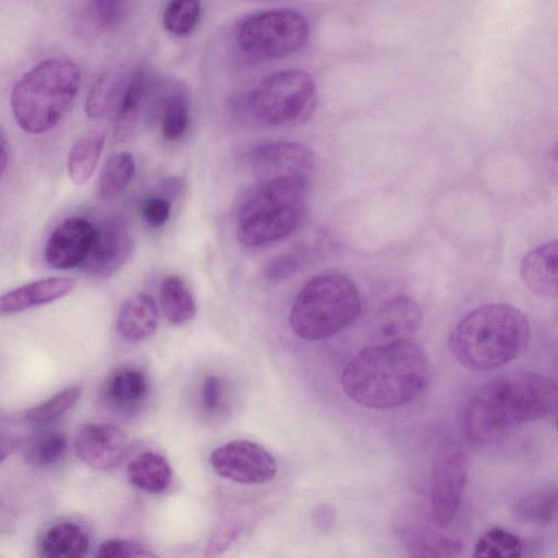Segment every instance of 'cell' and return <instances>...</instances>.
Masks as SVG:
<instances>
[{"mask_svg": "<svg viewBox=\"0 0 558 558\" xmlns=\"http://www.w3.org/2000/svg\"><path fill=\"white\" fill-rule=\"evenodd\" d=\"M421 318V308L415 301L404 295L397 296L380 308L377 330L386 341L409 339L417 329Z\"/></svg>", "mask_w": 558, "mask_h": 558, "instance_id": "19", "label": "cell"}, {"mask_svg": "<svg viewBox=\"0 0 558 558\" xmlns=\"http://www.w3.org/2000/svg\"><path fill=\"white\" fill-rule=\"evenodd\" d=\"M97 557L101 558H130L156 557L157 555L142 544L121 538L107 539L98 547Z\"/></svg>", "mask_w": 558, "mask_h": 558, "instance_id": "34", "label": "cell"}, {"mask_svg": "<svg viewBox=\"0 0 558 558\" xmlns=\"http://www.w3.org/2000/svg\"><path fill=\"white\" fill-rule=\"evenodd\" d=\"M202 408L207 413H216L223 403V383L215 375L207 376L201 388Z\"/></svg>", "mask_w": 558, "mask_h": 558, "instance_id": "38", "label": "cell"}, {"mask_svg": "<svg viewBox=\"0 0 558 558\" xmlns=\"http://www.w3.org/2000/svg\"><path fill=\"white\" fill-rule=\"evenodd\" d=\"M106 134L95 132L80 137L70 148L66 171L76 185L85 184L94 174L105 147Z\"/></svg>", "mask_w": 558, "mask_h": 558, "instance_id": "25", "label": "cell"}, {"mask_svg": "<svg viewBox=\"0 0 558 558\" xmlns=\"http://www.w3.org/2000/svg\"><path fill=\"white\" fill-rule=\"evenodd\" d=\"M159 304L167 320L181 326L192 320L197 306L186 282L178 275L167 276L159 287Z\"/></svg>", "mask_w": 558, "mask_h": 558, "instance_id": "23", "label": "cell"}, {"mask_svg": "<svg viewBox=\"0 0 558 558\" xmlns=\"http://www.w3.org/2000/svg\"><path fill=\"white\" fill-rule=\"evenodd\" d=\"M233 37L238 49L248 58L278 59L306 44L310 23L294 10L260 11L239 21Z\"/></svg>", "mask_w": 558, "mask_h": 558, "instance_id": "8", "label": "cell"}, {"mask_svg": "<svg viewBox=\"0 0 558 558\" xmlns=\"http://www.w3.org/2000/svg\"><path fill=\"white\" fill-rule=\"evenodd\" d=\"M159 323L155 300L141 292L123 302L117 316V331L128 342H140L151 337Z\"/></svg>", "mask_w": 558, "mask_h": 558, "instance_id": "18", "label": "cell"}, {"mask_svg": "<svg viewBox=\"0 0 558 558\" xmlns=\"http://www.w3.org/2000/svg\"><path fill=\"white\" fill-rule=\"evenodd\" d=\"M155 110L165 140H180L190 125V101L185 88L175 81L162 83L157 88Z\"/></svg>", "mask_w": 558, "mask_h": 558, "instance_id": "17", "label": "cell"}, {"mask_svg": "<svg viewBox=\"0 0 558 558\" xmlns=\"http://www.w3.org/2000/svg\"><path fill=\"white\" fill-rule=\"evenodd\" d=\"M210 465L220 476L241 484H263L277 473L272 456L251 440H232L217 447L210 454Z\"/></svg>", "mask_w": 558, "mask_h": 558, "instance_id": "11", "label": "cell"}, {"mask_svg": "<svg viewBox=\"0 0 558 558\" xmlns=\"http://www.w3.org/2000/svg\"><path fill=\"white\" fill-rule=\"evenodd\" d=\"M76 281L69 277H49L35 280L4 293L0 298V313L10 315L49 304L71 293Z\"/></svg>", "mask_w": 558, "mask_h": 558, "instance_id": "16", "label": "cell"}, {"mask_svg": "<svg viewBox=\"0 0 558 558\" xmlns=\"http://www.w3.org/2000/svg\"><path fill=\"white\" fill-rule=\"evenodd\" d=\"M549 162L553 171L558 175V142L550 148Z\"/></svg>", "mask_w": 558, "mask_h": 558, "instance_id": "42", "label": "cell"}, {"mask_svg": "<svg viewBox=\"0 0 558 558\" xmlns=\"http://www.w3.org/2000/svg\"><path fill=\"white\" fill-rule=\"evenodd\" d=\"M129 449L126 434L109 423H88L80 428L75 439L78 459L94 470L118 466Z\"/></svg>", "mask_w": 558, "mask_h": 558, "instance_id": "13", "label": "cell"}, {"mask_svg": "<svg viewBox=\"0 0 558 558\" xmlns=\"http://www.w3.org/2000/svg\"><path fill=\"white\" fill-rule=\"evenodd\" d=\"M468 452L450 446L438 453L430 474L432 512L440 527L450 525L458 513L469 472Z\"/></svg>", "mask_w": 558, "mask_h": 558, "instance_id": "9", "label": "cell"}, {"mask_svg": "<svg viewBox=\"0 0 558 558\" xmlns=\"http://www.w3.org/2000/svg\"><path fill=\"white\" fill-rule=\"evenodd\" d=\"M129 481L147 493L165 492L172 481V468L161 454L146 451L134 457L128 464Z\"/></svg>", "mask_w": 558, "mask_h": 558, "instance_id": "22", "label": "cell"}, {"mask_svg": "<svg viewBox=\"0 0 558 558\" xmlns=\"http://www.w3.org/2000/svg\"><path fill=\"white\" fill-rule=\"evenodd\" d=\"M135 248L126 223L118 218L106 219L96 227L93 245L81 267L95 279L110 278L132 259Z\"/></svg>", "mask_w": 558, "mask_h": 558, "instance_id": "12", "label": "cell"}, {"mask_svg": "<svg viewBox=\"0 0 558 558\" xmlns=\"http://www.w3.org/2000/svg\"><path fill=\"white\" fill-rule=\"evenodd\" d=\"M136 163L129 151L116 153L106 160L97 182V195L109 199L120 194L134 179Z\"/></svg>", "mask_w": 558, "mask_h": 558, "instance_id": "29", "label": "cell"}, {"mask_svg": "<svg viewBox=\"0 0 558 558\" xmlns=\"http://www.w3.org/2000/svg\"><path fill=\"white\" fill-rule=\"evenodd\" d=\"M521 538L502 527L486 531L476 542L473 556L476 558H517L522 555Z\"/></svg>", "mask_w": 558, "mask_h": 558, "instance_id": "30", "label": "cell"}, {"mask_svg": "<svg viewBox=\"0 0 558 558\" xmlns=\"http://www.w3.org/2000/svg\"><path fill=\"white\" fill-rule=\"evenodd\" d=\"M513 510L523 522L550 524L558 518V486H545L523 493L515 499Z\"/></svg>", "mask_w": 558, "mask_h": 558, "instance_id": "26", "label": "cell"}, {"mask_svg": "<svg viewBox=\"0 0 558 558\" xmlns=\"http://www.w3.org/2000/svg\"><path fill=\"white\" fill-rule=\"evenodd\" d=\"M520 278L534 294L558 299V239L539 244L523 256Z\"/></svg>", "mask_w": 558, "mask_h": 558, "instance_id": "15", "label": "cell"}, {"mask_svg": "<svg viewBox=\"0 0 558 558\" xmlns=\"http://www.w3.org/2000/svg\"><path fill=\"white\" fill-rule=\"evenodd\" d=\"M81 386H71L54 395L46 402L27 410L23 417L32 422H48L69 411L82 396Z\"/></svg>", "mask_w": 558, "mask_h": 558, "instance_id": "33", "label": "cell"}, {"mask_svg": "<svg viewBox=\"0 0 558 558\" xmlns=\"http://www.w3.org/2000/svg\"><path fill=\"white\" fill-rule=\"evenodd\" d=\"M556 411V380L539 373L514 372L492 379L471 397L463 426L471 442L487 445Z\"/></svg>", "mask_w": 558, "mask_h": 558, "instance_id": "1", "label": "cell"}, {"mask_svg": "<svg viewBox=\"0 0 558 558\" xmlns=\"http://www.w3.org/2000/svg\"><path fill=\"white\" fill-rule=\"evenodd\" d=\"M95 21L101 27H113L124 16L126 0H88Z\"/></svg>", "mask_w": 558, "mask_h": 558, "instance_id": "35", "label": "cell"}, {"mask_svg": "<svg viewBox=\"0 0 558 558\" xmlns=\"http://www.w3.org/2000/svg\"><path fill=\"white\" fill-rule=\"evenodd\" d=\"M428 376L423 348L399 339L361 350L345 365L341 386L355 403L376 410L404 405L415 399Z\"/></svg>", "mask_w": 558, "mask_h": 558, "instance_id": "2", "label": "cell"}, {"mask_svg": "<svg viewBox=\"0 0 558 558\" xmlns=\"http://www.w3.org/2000/svg\"><path fill=\"white\" fill-rule=\"evenodd\" d=\"M88 548L89 536L85 529L69 521L50 526L39 542L41 555L49 558L82 557Z\"/></svg>", "mask_w": 558, "mask_h": 558, "instance_id": "20", "label": "cell"}, {"mask_svg": "<svg viewBox=\"0 0 558 558\" xmlns=\"http://www.w3.org/2000/svg\"><path fill=\"white\" fill-rule=\"evenodd\" d=\"M360 292L348 277L323 274L308 280L291 307L289 324L300 338L310 341L332 337L360 315Z\"/></svg>", "mask_w": 558, "mask_h": 558, "instance_id": "6", "label": "cell"}, {"mask_svg": "<svg viewBox=\"0 0 558 558\" xmlns=\"http://www.w3.org/2000/svg\"><path fill=\"white\" fill-rule=\"evenodd\" d=\"M148 392L144 372L137 367L117 369L106 381L105 396L116 407L132 408L142 402Z\"/></svg>", "mask_w": 558, "mask_h": 558, "instance_id": "27", "label": "cell"}, {"mask_svg": "<svg viewBox=\"0 0 558 558\" xmlns=\"http://www.w3.org/2000/svg\"><path fill=\"white\" fill-rule=\"evenodd\" d=\"M401 534L409 550L417 557H450L462 548L458 538L426 527H403Z\"/></svg>", "mask_w": 558, "mask_h": 558, "instance_id": "28", "label": "cell"}, {"mask_svg": "<svg viewBox=\"0 0 558 558\" xmlns=\"http://www.w3.org/2000/svg\"><path fill=\"white\" fill-rule=\"evenodd\" d=\"M247 159L255 181L296 180L310 184L315 169L312 150L295 142L264 143L253 148Z\"/></svg>", "mask_w": 558, "mask_h": 558, "instance_id": "10", "label": "cell"}, {"mask_svg": "<svg viewBox=\"0 0 558 558\" xmlns=\"http://www.w3.org/2000/svg\"><path fill=\"white\" fill-rule=\"evenodd\" d=\"M96 227L86 218L70 217L49 235L45 245V260L54 269L82 266L93 245Z\"/></svg>", "mask_w": 558, "mask_h": 558, "instance_id": "14", "label": "cell"}, {"mask_svg": "<svg viewBox=\"0 0 558 558\" xmlns=\"http://www.w3.org/2000/svg\"><path fill=\"white\" fill-rule=\"evenodd\" d=\"M171 210V201L160 194L147 197L141 207L144 222L155 229L163 227L168 222Z\"/></svg>", "mask_w": 558, "mask_h": 558, "instance_id": "36", "label": "cell"}, {"mask_svg": "<svg viewBox=\"0 0 558 558\" xmlns=\"http://www.w3.org/2000/svg\"><path fill=\"white\" fill-rule=\"evenodd\" d=\"M184 189V180L180 177H171L165 179L160 185V195L167 197L171 202L181 195Z\"/></svg>", "mask_w": 558, "mask_h": 558, "instance_id": "40", "label": "cell"}, {"mask_svg": "<svg viewBox=\"0 0 558 558\" xmlns=\"http://www.w3.org/2000/svg\"><path fill=\"white\" fill-rule=\"evenodd\" d=\"M199 16V0H170L162 14V24L170 34L186 36L196 27Z\"/></svg>", "mask_w": 558, "mask_h": 558, "instance_id": "31", "label": "cell"}, {"mask_svg": "<svg viewBox=\"0 0 558 558\" xmlns=\"http://www.w3.org/2000/svg\"><path fill=\"white\" fill-rule=\"evenodd\" d=\"M308 183L296 180L255 181L235 213V233L246 247L287 238L300 226Z\"/></svg>", "mask_w": 558, "mask_h": 558, "instance_id": "5", "label": "cell"}, {"mask_svg": "<svg viewBox=\"0 0 558 558\" xmlns=\"http://www.w3.org/2000/svg\"><path fill=\"white\" fill-rule=\"evenodd\" d=\"M530 322L519 308L488 303L469 312L450 336V349L464 367L486 372L515 360L526 348Z\"/></svg>", "mask_w": 558, "mask_h": 558, "instance_id": "3", "label": "cell"}, {"mask_svg": "<svg viewBox=\"0 0 558 558\" xmlns=\"http://www.w3.org/2000/svg\"><path fill=\"white\" fill-rule=\"evenodd\" d=\"M10 160V145L9 141L5 137L4 131L1 130L0 133V173L1 177L4 175Z\"/></svg>", "mask_w": 558, "mask_h": 558, "instance_id": "41", "label": "cell"}, {"mask_svg": "<svg viewBox=\"0 0 558 558\" xmlns=\"http://www.w3.org/2000/svg\"><path fill=\"white\" fill-rule=\"evenodd\" d=\"M146 84V73L143 69H135L130 74L125 92L114 112L112 138L116 143L126 142L135 133Z\"/></svg>", "mask_w": 558, "mask_h": 558, "instance_id": "21", "label": "cell"}, {"mask_svg": "<svg viewBox=\"0 0 558 558\" xmlns=\"http://www.w3.org/2000/svg\"><path fill=\"white\" fill-rule=\"evenodd\" d=\"M66 447L68 438L62 432H47L28 445L25 459L34 466L50 465L63 457Z\"/></svg>", "mask_w": 558, "mask_h": 558, "instance_id": "32", "label": "cell"}, {"mask_svg": "<svg viewBox=\"0 0 558 558\" xmlns=\"http://www.w3.org/2000/svg\"><path fill=\"white\" fill-rule=\"evenodd\" d=\"M300 251H288L270 259L265 268V275L269 280H284L299 269L301 264Z\"/></svg>", "mask_w": 558, "mask_h": 558, "instance_id": "37", "label": "cell"}, {"mask_svg": "<svg viewBox=\"0 0 558 558\" xmlns=\"http://www.w3.org/2000/svg\"><path fill=\"white\" fill-rule=\"evenodd\" d=\"M316 104V85L302 70H284L262 80L244 98L252 119L270 126L305 121Z\"/></svg>", "mask_w": 558, "mask_h": 558, "instance_id": "7", "label": "cell"}, {"mask_svg": "<svg viewBox=\"0 0 558 558\" xmlns=\"http://www.w3.org/2000/svg\"><path fill=\"white\" fill-rule=\"evenodd\" d=\"M240 533L235 524L222 525L213 534L205 548L206 555L216 556L226 550Z\"/></svg>", "mask_w": 558, "mask_h": 558, "instance_id": "39", "label": "cell"}, {"mask_svg": "<svg viewBox=\"0 0 558 558\" xmlns=\"http://www.w3.org/2000/svg\"><path fill=\"white\" fill-rule=\"evenodd\" d=\"M80 68L59 58L43 60L14 84L10 106L14 120L25 133L39 135L52 130L76 98Z\"/></svg>", "mask_w": 558, "mask_h": 558, "instance_id": "4", "label": "cell"}, {"mask_svg": "<svg viewBox=\"0 0 558 558\" xmlns=\"http://www.w3.org/2000/svg\"><path fill=\"white\" fill-rule=\"evenodd\" d=\"M557 428H558V417H557Z\"/></svg>", "mask_w": 558, "mask_h": 558, "instance_id": "43", "label": "cell"}, {"mask_svg": "<svg viewBox=\"0 0 558 558\" xmlns=\"http://www.w3.org/2000/svg\"><path fill=\"white\" fill-rule=\"evenodd\" d=\"M130 74L108 71L100 75L92 85L86 97V114L92 119H100L116 112L125 92Z\"/></svg>", "mask_w": 558, "mask_h": 558, "instance_id": "24", "label": "cell"}]
</instances>
